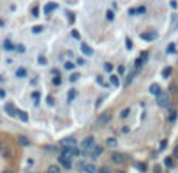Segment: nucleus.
Wrapping results in <instances>:
<instances>
[{
    "label": "nucleus",
    "mask_w": 178,
    "mask_h": 173,
    "mask_svg": "<svg viewBox=\"0 0 178 173\" xmlns=\"http://www.w3.org/2000/svg\"><path fill=\"white\" fill-rule=\"evenodd\" d=\"M0 156L3 159H11L13 158V148L8 142H0Z\"/></svg>",
    "instance_id": "1"
},
{
    "label": "nucleus",
    "mask_w": 178,
    "mask_h": 173,
    "mask_svg": "<svg viewBox=\"0 0 178 173\" xmlns=\"http://www.w3.org/2000/svg\"><path fill=\"white\" fill-rule=\"evenodd\" d=\"M92 147H94V137H92V136H86V137L81 140V143H80V150H81L83 153H88Z\"/></svg>",
    "instance_id": "2"
},
{
    "label": "nucleus",
    "mask_w": 178,
    "mask_h": 173,
    "mask_svg": "<svg viewBox=\"0 0 178 173\" xmlns=\"http://www.w3.org/2000/svg\"><path fill=\"white\" fill-rule=\"evenodd\" d=\"M156 103H158V106H159V108H169L170 100H169L167 94H163V92H161V94L156 97Z\"/></svg>",
    "instance_id": "3"
},
{
    "label": "nucleus",
    "mask_w": 178,
    "mask_h": 173,
    "mask_svg": "<svg viewBox=\"0 0 178 173\" xmlns=\"http://www.w3.org/2000/svg\"><path fill=\"white\" fill-rule=\"evenodd\" d=\"M60 143L64 148H77V140H75V137H64V139H61Z\"/></svg>",
    "instance_id": "4"
},
{
    "label": "nucleus",
    "mask_w": 178,
    "mask_h": 173,
    "mask_svg": "<svg viewBox=\"0 0 178 173\" xmlns=\"http://www.w3.org/2000/svg\"><path fill=\"white\" fill-rule=\"evenodd\" d=\"M3 108H5V112H6V115H10V117H17V111H19V109H16V106H14V105H11V103H6Z\"/></svg>",
    "instance_id": "5"
},
{
    "label": "nucleus",
    "mask_w": 178,
    "mask_h": 173,
    "mask_svg": "<svg viewBox=\"0 0 178 173\" xmlns=\"http://www.w3.org/2000/svg\"><path fill=\"white\" fill-rule=\"evenodd\" d=\"M111 161L114 164H117V165H122L125 162V155H122V153H113L111 155Z\"/></svg>",
    "instance_id": "6"
},
{
    "label": "nucleus",
    "mask_w": 178,
    "mask_h": 173,
    "mask_svg": "<svg viewBox=\"0 0 178 173\" xmlns=\"http://www.w3.org/2000/svg\"><path fill=\"white\" fill-rule=\"evenodd\" d=\"M111 120V112L110 111H106V112H103L100 117H98V120H97V123L98 125H105V123H108Z\"/></svg>",
    "instance_id": "7"
},
{
    "label": "nucleus",
    "mask_w": 178,
    "mask_h": 173,
    "mask_svg": "<svg viewBox=\"0 0 178 173\" xmlns=\"http://www.w3.org/2000/svg\"><path fill=\"white\" fill-rule=\"evenodd\" d=\"M101 151H103V148L98 147V145H94V147L91 148V153H89V155H91V158L95 159V158H98V156L101 155Z\"/></svg>",
    "instance_id": "8"
},
{
    "label": "nucleus",
    "mask_w": 178,
    "mask_h": 173,
    "mask_svg": "<svg viewBox=\"0 0 178 173\" xmlns=\"http://www.w3.org/2000/svg\"><path fill=\"white\" fill-rule=\"evenodd\" d=\"M80 50H81V53H83L85 56H92V53H94V50H92L88 44H81V45H80Z\"/></svg>",
    "instance_id": "9"
},
{
    "label": "nucleus",
    "mask_w": 178,
    "mask_h": 173,
    "mask_svg": "<svg viewBox=\"0 0 178 173\" xmlns=\"http://www.w3.org/2000/svg\"><path fill=\"white\" fill-rule=\"evenodd\" d=\"M56 8H58V3H55V2H48V3L44 6V13H45V14H50L52 11H55Z\"/></svg>",
    "instance_id": "10"
},
{
    "label": "nucleus",
    "mask_w": 178,
    "mask_h": 173,
    "mask_svg": "<svg viewBox=\"0 0 178 173\" xmlns=\"http://www.w3.org/2000/svg\"><path fill=\"white\" fill-rule=\"evenodd\" d=\"M58 161H60V164H61L64 168H67V170H70V168H72V162H70V159H66V158L60 156V158H58Z\"/></svg>",
    "instance_id": "11"
},
{
    "label": "nucleus",
    "mask_w": 178,
    "mask_h": 173,
    "mask_svg": "<svg viewBox=\"0 0 178 173\" xmlns=\"http://www.w3.org/2000/svg\"><path fill=\"white\" fill-rule=\"evenodd\" d=\"M148 91H150L151 95H155V97H158V95L161 94V87H159V84H151V86L148 87Z\"/></svg>",
    "instance_id": "12"
},
{
    "label": "nucleus",
    "mask_w": 178,
    "mask_h": 173,
    "mask_svg": "<svg viewBox=\"0 0 178 173\" xmlns=\"http://www.w3.org/2000/svg\"><path fill=\"white\" fill-rule=\"evenodd\" d=\"M16 77H17V78L27 77V69H25V67H19V69L16 70Z\"/></svg>",
    "instance_id": "13"
},
{
    "label": "nucleus",
    "mask_w": 178,
    "mask_h": 173,
    "mask_svg": "<svg viewBox=\"0 0 178 173\" xmlns=\"http://www.w3.org/2000/svg\"><path fill=\"white\" fill-rule=\"evenodd\" d=\"M17 140H19V143H20L22 147H28V145H30V139L25 137V136H19Z\"/></svg>",
    "instance_id": "14"
},
{
    "label": "nucleus",
    "mask_w": 178,
    "mask_h": 173,
    "mask_svg": "<svg viewBox=\"0 0 178 173\" xmlns=\"http://www.w3.org/2000/svg\"><path fill=\"white\" fill-rule=\"evenodd\" d=\"M17 117H19V120H22L25 123L28 122V114L25 112V111H17Z\"/></svg>",
    "instance_id": "15"
},
{
    "label": "nucleus",
    "mask_w": 178,
    "mask_h": 173,
    "mask_svg": "<svg viewBox=\"0 0 178 173\" xmlns=\"http://www.w3.org/2000/svg\"><path fill=\"white\" fill-rule=\"evenodd\" d=\"M77 91L75 89H70L69 92H67V102H72V100H75V98H77Z\"/></svg>",
    "instance_id": "16"
},
{
    "label": "nucleus",
    "mask_w": 178,
    "mask_h": 173,
    "mask_svg": "<svg viewBox=\"0 0 178 173\" xmlns=\"http://www.w3.org/2000/svg\"><path fill=\"white\" fill-rule=\"evenodd\" d=\"M85 171H86V173H97V167H95L94 164H86Z\"/></svg>",
    "instance_id": "17"
},
{
    "label": "nucleus",
    "mask_w": 178,
    "mask_h": 173,
    "mask_svg": "<svg viewBox=\"0 0 178 173\" xmlns=\"http://www.w3.org/2000/svg\"><path fill=\"white\" fill-rule=\"evenodd\" d=\"M47 173H61V168L58 167V165H48V168H47Z\"/></svg>",
    "instance_id": "18"
},
{
    "label": "nucleus",
    "mask_w": 178,
    "mask_h": 173,
    "mask_svg": "<svg viewBox=\"0 0 178 173\" xmlns=\"http://www.w3.org/2000/svg\"><path fill=\"white\" fill-rule=\"evenodd\" d=\"M145 61H147V53H144L141 58H138V59H136V67L139 69V67H141V66H142Z\"/></svg>",
    "instance_id": "19"
},
{
    "label": "nucleus",
    "mask_w": 178,
    "mask_h": 173,
    "mask_svg": "<svg viewBox=\"0 0 178 173\" xmlns=\"http://www.w3.org/2000/svg\"><path fill=\"white\" fill-rule=\"evenodd\" d=\"M106 145L111 147V148L117 147V139H114V137H108V139H106Z\"/></svg>",
    "instance_id": "20"
},
{
    "label": "nucleus",
    "mask_w": 178,
    "mask_h": 173,
    "mask_svg": "<svg viewBox=\"0 0 178 173\" xmlns=\"http://www.w3.org/2000/svg\"><path fill=\"white\" fill-rule=\"evenodd\" d=\"M31 98H33V102H35V106H38V105H39V98H41V94L36 91V92H33V94H31Z\"/></svg>",
    "instance_id": "21"
},
{
    "label": "nucleus",
    "mask_w": 178,
    "mask_h": 173,
    "mask_svg": "<svg viewBox=\"0 0 178 173\" xmlns=\"http://www.w3.org/2000/svg\"><path fill=\"white\" fill-rule=\"evenodd\" d=\"M31 31H33V34H39V33L44 31V27H42V25H35V27L31 28Z\"/></svg>",
    "instance_id": "22"
},
{
    "label": "nucleus",
    "mask_w": 178,
    "mask_h": 173,
    "mask_svg": "<svg viewBox=\"0 0 178 173\" xmlns=\"http://www.w3.org/2000/svg\"><path fill=\"white\" fill-rule=\"evenodd\" d=\"M3 48H5V50H8V52H10V50H14L16 47H14V45H13L10 41H5V44H3Z\"/></svg>",
    "instance_id": "23"
},
{
    "label": "nucleus",
    "mask_w": 178,
    "mask_h": 173,
    "mask_svg": "<svg viewBox=\"0 0 178 173\" xmlns=\"http://www.w3.org/2000/svg\"><path fill=\"white\" fill-rule=\"evenodd\" d=\"M169 94H172V95H176V94H178L176 84H170V86H169Z\"/></svg>",
    "instance_id": "24"
},
{
    "label": "nucleus",
    "mask_w": 178,
    "mask_h": 173,
    "mask_svg": "<svg viewBox=\"0 0 178 173\" xmlns=\"http://www.w3.org/2000/svg\"><path fill=\"white\" fill-rule=\"evenodd\" d=\"M164 165H166L167 168H172V167H173V159H172V158H166V159H164Z\"/></svg>",
    "instance_id": "25"
},
{
    "label": "nucleus",
    "mask_w": 178,
    "mask_h": 173,
    "mask_svg": "<svg viewBox=\"0 0 178 173\" xmlns=\"http://www.w3.org/2000/svg\"><path fill=\"white\" fill-rule=\"evenodd\" d=\"M77 80H80V73H72L70 78H69V81H70V83H75Z\"/></svg>",
    "instance_id": "26"
},
{
    "label": "nucleus",
    "mask_w": 178,
    "mask_h": 173,
    "mask_svg": "<svg viewBox=\"0 0 178 173\" xmlns=\"http://www.w3.org/2000/svg\"><path fill=\"white\" fill-rule=\"evenodd\" d=\"M156 36L155 34H141V39H145V41H153Z\"/></svg>",
    "instance_id": "27"
},
{
    "label": "nucleus",
    "mask_w": 178,
    "mask_h": 173,
    "mask_svg": "<svg viewBox=\"0 0 178 173\" xmlns=\"http://www.w3.org/2000/svg\"><path fill=\"white\" fill-rule=\"evenodd\" d=\"M64 69H66V70H73V69H75V66H73V62L67 61V62H64Z\"/></svg>",
    "instance_id": "28"
},
{
    "label": "nucleus",
    "mask_w": 178,
    "mask_h": 173,
    "mask_svg": "<svg viewBox=\"0 0 178 173\" xmlns=\"http://www.w3.org/2000/svg\"><path fill=\"white\" fill-rule=\"evenodd\" d=\"M170 73H172V67H167V69H164V70H163V77H164V78H167V77L170 75Z\"/></svg>",
    "instance_id": "29"
},
{
    "label": "nucleus",
    "mask_w": 178,
    "mask_h": 173,
    "mask_svg": "<svg viewBox=\"0 0 178 173\" xmlns=\"http://www.w3.org/2000/svg\"><path fill=\"white\" fill-rule=\"evenodd\" d=\"M128 115H130V108H126V109H123V111L120 112V117H122V119L128 117Z\"/></svg>",
    "instance_id": "30"
},
{
    "label": "nucleus",
    "mask_w": 178,
    "mask_h": 173,
    "mask_svg": "<svg viewBox=\"0 0 178 173\" xmlns=\"http://www.w3.org/2000/svg\"><path fill=\"white\" fill-rule=\"evenodd\" d=\"M111 84H113V86H119V84H120V83H119V78H117L116 75L111 77Z\"/></svg>",
    "instance_id": "31"
},
{
    "label": "nucleus",
    "mask_w": 178,
    "mask_h": 173,
    "mask_svg": "<svg viewBox=\"0 0 178 173\" xmlns=\"http://www.w3.org/2000/svg\"><path fill=\"white\" fill-rule=\"evenodd\" d=\"M45 102H47L48 106H53V105H55V98H53V97H47V100H45Z\"/></svg>",
    "instance_id": "32"
},
{
    "label": "nucleus",
    "mask_w": 178,
    "mask_h": 173,
    "mask_svg": "<svg viewBox=\"0 0 178 173\" xmlns=\"http://www.w3.org/2000/svg\"><path fill=\"white\" fill-rule=\"evenodd\" d=\"M103 69H105V72H111V70H113V64H111V62H105Z\"/></svg>",
    "instance_id": "33"
},
{
    "label": "nucleus",
    "mask_w": 178,
    "mask_h": 173,
    "mask_svg": "<svg viewBox=\"0 0 178 173\" xmlns=\"http://www.w3.org/2000/svg\"><path fill=\"white\" fill-rule=\"evenodd\" d=\"M53 84H55V86H60V84H61V77H60V75L53 78Z\"/></svg>",
    "instance_id": "34"
},
{
    "label": "nucleus",
    "mask_w": 178,
    "mask_h": 173,
    "mask_svg": "<svg viewBox=\"0 0 178 173\" xmlns=\"http://www.w3.org/2000/svg\"><path fill=\"white\" fill-rule=\"evenodd\" d=\"M31 14H33L35 17H38V16H39V8H38V6H35V8L31 10Z\"/></svg>",
    "instance_id": "35"
},
{
    "label": "nucleus",
    "mask_w": 178,
    "mask_h": 173,
    "mask_svg": "<svg viewBox=\"0 0 178 173\" xmlns=\"http://www.w3.org/2000/svg\"><path fill=\"white\" fill-rule=\"evenodd\" d=\"M106 19H108V20H113V19H114V13H113V11H106Z\"/></svg>",
    "instance_id": "36"
},
{
    "label": "nucleus",
    "mask_w": 178,
    "mask_h": 173,
    "mask_svg": "<svg viewBox=\"0 0 178 173\" xmlns=\"http://www.w3.org/2000/svg\"><path fill=\"white\" fill-rule=\"evenodd\" d=\"M72 38H75V39H80V33H78L77 30H72Z\"/></svg>",
    "instance_id": "37"
},
{
    "label": "nucleus",
    "mask_w": 178,
    "mask_h": 173,
    "mask_svg": "<svg viewBox=\"0 0 178 173\" xmlns=\"http://www.w3.org/2000/svg\"><path fill=\"white\" fill-rule=\"evenodd\" d=\"M126 48H128V50H131V48H133V42H131V39H126Z\"/></svg>",
    "instance_id": "38"
},
{
    "label": "nucleus",
    "mask_w": 178,
    "mask_h": 173,
    "mask_svg": "<svg viewBox=\"0 0 178 173\" xmlns=\"http://www.w3.org/2000/svg\"><path fill=\"white\" fill-rule=\"evenodd\" d=\"M138 170L144 173V171H145V164H138Z\"/></svg>",
    "instance_id": "39"
},
{
    "label": "nucleus",
    "mask_w": 178,
    "mask_h": 173,
    "mask_svg": "<svg viewBox=\"0 0 178 173\" xmlns=\"http://www.w3.org/2000/svg\"><path fill=\"white\" fill-rule=\"evenodd\" d=\"M98 173H110V168H108V167H101V168L98 170Z\"/></svg>",
    "instance_id": "40"
},
{
    "label": "nucleus",
    "mask_w": 178,
    "mask_h": 173,
    "mask_svg": "<svg viewBox=\"0 0 178 173\" xmlns=\"http://www.w3.org/2000/svg\"><path fill=\"white\" fill-rule=\"evenodd\" d=\"M16 50L22 53V52H25V47H23V45H16Z\"/></svg>",
    "instance_id": "41"
},
{
    "label": "nucleus",
    "mask_w": 178,
    "mask_h": 173,
    "mask_svg": "<svg viewBox=\"0 0 178 173\" xmlns=\"http://www.w3.org/2000/svg\"><path fill=\"white\" fill-rule=\"evenodd\" d=\"M173 50H175V45H173V44H170V45L167 47V53H172Z\"/></svg>",
    "instance_id": "42"
},
{
    "label": "nucleus",
    "mask_w": 178,
    "mask_h": 173,
    "mask_svg": "<svg viewBox=\"0 0 178 173\" xmlns=\"http://www.w3.org/2000/svg\"><path fill=\"white\" fill-rule=\"evenodd\" d=\"M97 81H98V84H100V86H106V84H105V81H103V78H101V77H97Z\"/></svg>",
    "instance_id": "43"
},
{
    "label": "nucleus",
    "mask_w": 178,
    "mask_h": 173,
    "mask_svg": "<svg viewBox=\"0 0 178 173\" xmlns=\"http://www.w3.org/2000/svg\"><path fill=\"white\" fill-rule=\"evenodd\" d=\"M136 13H139V14H144V13H145V6H139V8L136 10Z\"/></svg>",
    "instance_id": "44"
},
{
    "label": "nucleus",
    "mask_w": 178,
    "mask_h": 173,
    "mask_svg": "<svg viewBox=\"0 0 178 173\" xmlns=\"http://www.w3.org/2000/svg\"><path fill=\"white\" fill-rule=\"evenodd\" d=\"M175 119H176V112L173 111V112L170 114V117H169V120H170V122H175Z\"/></svg>",
    "instance_id": "45"
},
{
    "label": "nucleus",
    "mask_w": 178,
    "mask_h": 173,
    "mask_svg": "<svg viewBox=\"0 0 178 173\" xmlns=\"http://www.w3.org/2000/svg\"><path fill=\"white\" fill-rule=\"evenodd\" d=\"M166 145H167V140H163V142H161V145H159V150H164Z\"/></svg>",
    "instance_id": "46"
},
{
    "label": "nucleus",
    "mask_w": 178,
    "mask_h": 173,
    "mask_svg": "<svg viewBox=\"0 0 178 173\" xmlns=\"http://www.w3.org/2000/svg\"><path fill=\"white\" fill-rule=\"evenodd\" d=\"M85 167H86V164H85V162H78V170H83Z\"/></svg>",
    "instance_id": "47"
},
{
    "label": "nucleus",
    "mask_w": 178,
    "mask_h": 173,
    "mask_svg": "<svg viewBox=\"0 0 178 173\" xmlns=\"http://www.w3.org/2000/svg\"><path fill=\"white\" fill-rule=\"evenodd\" d=\"M45 62H47V59H45L44 56H41V58H39V64H45Z\"/></svg>",
    "instance_id": "48"
},
{
    "label": "nucleus",
    "mask_w": 178,
    "mask_h": 173,
    "mask_svg": "<svg viewBox=\"0 0 178 173\" xmlns=\"http://www.w3.org/2000/svg\"><path fill=\"white\" fill-rule=\"evenodd\" d=\"M155 173H161V167L159 165H155V170H153Z\"/></svg>",
    "instance_id": "49"
},
{
    "label": "nucleus",
    "mask_w": 178,
    "mask_h": 173,
    "mask_svg": "<svg viewBox=\"0 0 178 173\" xmlns=\"http://www.w3.org/2000/svg\"><path fill=\"white\" fill-rule=\"evenodd\" d=\"M173 156H175V158H178V145L175 147V150H173Z\"/></svg>",
    "instance_id": "50"
},
{
    "label": "nucleus",
    "mask_w": 178,
    "mask_h": 173,
    "mask_svg": "<svg viewBox=\"0 0 178 173\" xmlns=\"http://www.w3.org/2000/svg\"><path fill=\"white\" fill-rule=\"evenodd\" d=\"M5 95H6L5 91H3V89H0V98H5Z\"/></svg>",
    "instance_id": "51"
},
{
    "label": "nucleus",
    "mask_w": 178,
    "mask_h": 173,
    "mask_svg": "<svg viewBox=\"0 0 178 173\" xmlns=\"http://www.w3.org/2000/svg\"><path fill=\"white\" fill-rule=\"evenodd\" d=\"M170 6H172V8H176V2H175V0H172V2H170Z\"/></svg>",
    "instance_id": "52"
},
{
    "label": "nucleus",
    "mask_w": 178,
    "mask_h": 173,
    "mask_svg": "<svg viewBox=\"0 0 178 173\" xmlns=\"http://www.w3.org/2000/svg\"><path fill=\"white\" fill-rule=\"evenodd\" d=\"M123 72H125V67L120 66V67H119V73H123Z\"/></svg>",
    "instance_id": "53"
},
{
    "label": "nucleus",
    "mask_w": 178,
    "mask_h": 173,
    "mask_svg": "<svg viewBox=\"0 0 178 173\" xmlns=\"http://www.w3.org/2000/svg\"><path fill=\"white\" fill-rule=\"evenodd\" d=\"M2 173H14V171H13V170H11V168H6V170H3V171H2Z\"/></svg>",
    "instance_id": "54"
},
{
    "label": "nucleus",
    "mask_w": 178,
    "mask_h": 173,
    "mask_svg": "<svg viewBox=\"0 0 178 173\" xmlns=\"http://www.w3.org/2000/svg\"><path fill=\"white\" fill-rule=\"evenodd\" d=\"M122 131H123V133H125V134H126V133H128V131H130V128H128V127H125V128H123V130H122Z\"/></svg>",
    "instance_id": "55"
},
{
    "label": "nucleus",
    "mask_w": 178,
    "mask_h": 173,
    "mask_svg": "<svg viewBox=\"0 0 178 173\" xmlns=\"http://www.w3.org/2000/svg\"><path fill=\"white\" fill-rule=\"evenodd\" d=\"M117 173H123V171H117Z\"/></svg>",
    "instance_id": "56"
},
{
    "label": "nucleus",
    "mask_w": 178,
    "mask_h": 173,
    "mask_svg": "<svg viewBox=\"0 0 178 173\" xmlns=\"http://www.w3.org/2000/svg\"><path fill=\"white\" fill-rule=\"evenodd\" d=\"M33 173H38V171H33Z\"/></svg>",
    "instance_id": "57"
}]
</instances>
